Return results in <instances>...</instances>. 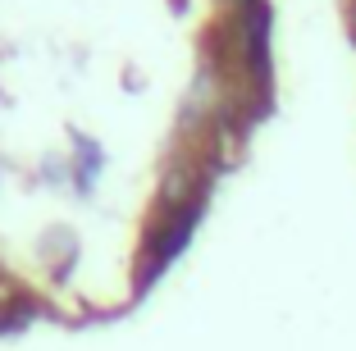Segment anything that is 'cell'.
I'll list each match as a JSON object with an SVG mask.
<instances>
[{
  "mask_svg": "<svg viewBox=\"0 0 356 351\" xmlns=\"http://www.w3.org/2000/svg\"><path fill=\"white\" fill-rule=\"evenodd\" d=\"M74 151H78V165H74V183L78 192H92L96 178H101V165H105V151L101 142H92L87 133H74Z\"/></svg>",
  "mask_w": 356,
  "mask_h": 351,
  "instance_id": "2",
  "label": "cell"
},
{
  "mask_svg": "<svg viewBox=\"0 0 356 351\" xmlns=\"http://www.w3.org/2000/svg\"><path fill=\"white\" fill-rule=\"evenodd\" d=\"M201 215H206V197L192 201V206L178 210V215H156V224L147 228V242H142V260H137V283H133L137 297L147 288H156V279L178 260V251H188Z\"/></svg>",
  "mask_w": 356,
  "mask_h": 351,
  "instance_id": "1",
  "label": "cell"
}]
</instances>
